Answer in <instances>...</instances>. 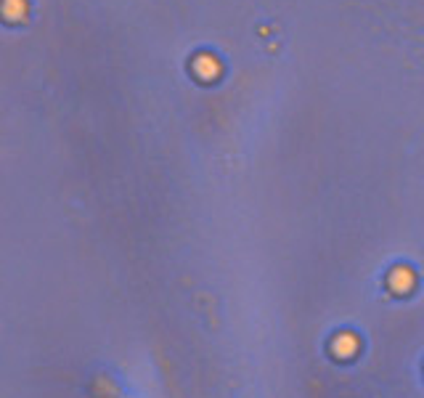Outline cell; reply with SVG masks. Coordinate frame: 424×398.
Listing matches in <instances>:
<instances>
[{
  "label": "cell",
  "mask_w": 424,
  "mask_h": 398,
  "mask_svg": "<svg viewBox=\"0 0 424 398\" xmlns=\"http://www.w3.org/2000/svg\"><path fill=\"white\" fill-rule=\"evenodd\" d=\"M191 69H194V75H197L199 80L210 82V80H215L220 75V61H218L212 53H199L197 59H194V64H191Z\"/></svg>",
  "instance_id": "obj_1"
}]
</instances>
